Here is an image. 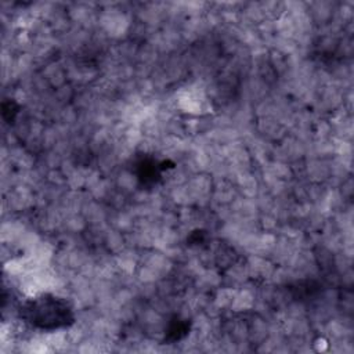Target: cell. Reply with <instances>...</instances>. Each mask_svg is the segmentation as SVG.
I'll use <instances>...</instances> for the list:
<instances>
[{
    "mask_svg": "<svg viewBox=\"0 0 354 354\" xmlns=\"http://www.w3.org/2000/svg\"><path fill=\"white\" fill-rule=\"evenodd\" d=\"M28 313L32 322L41 328H58L68 325L72 317L71 310L64 300L47 295L35 299L30 303Z\"/></svg>",
    "mask_w": 354,
    "mask_h": 354,
    "instance_id": "obj_1",
    "label": "cell"
}]
</instances>
